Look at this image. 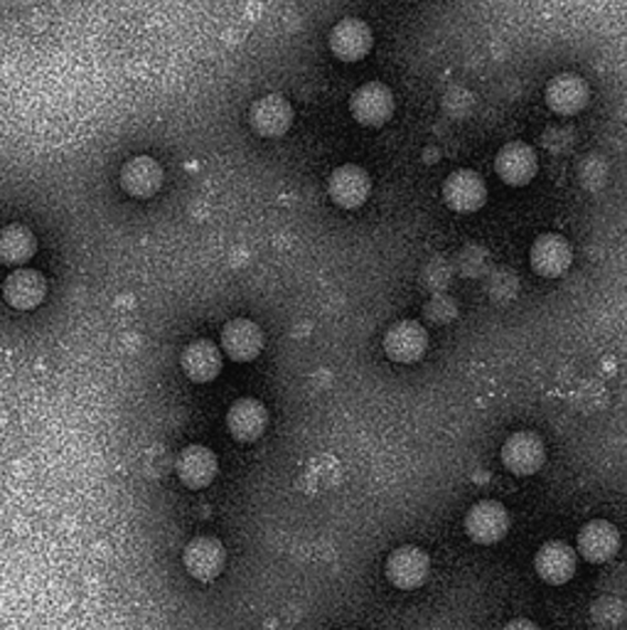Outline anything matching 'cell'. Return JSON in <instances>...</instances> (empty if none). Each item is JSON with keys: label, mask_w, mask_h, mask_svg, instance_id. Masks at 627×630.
<instances>
[{"label": "cell", "mask_w": 627, "mask_h": 630, "mask_svg": "<svg viewBox=\"0 0 627 630\" xmlns=\"http://www.w3.org/2000/svg\"><path fill=\"white\" fill-rule=\"evenodd\" d=\"M394 94L387 84L367 82L349 96V114L365 128H379L394 116Z\"/></svg>", "instance_id": "cell-1"}, {"label": "cell", "mask_w": 627, "mask_h": 630, "mask_svg": "<svg viewBox=\"0 0 627 630\" xmlns=\"http://www.w3.org/2000/svg\"><path fill=\"white\" fill-rule=\"evenodd\" d=\"M325 190L330 200L337 207L357 209L365 205L367 197L372 195V178L365 168H359L355 163L337 165V168L330 173Z\"/></svg>", "instance_id": "cell-2"}, {"label": "cell", "mask_w": 627, "mask_h": 630, "mask_svg": "<svg viewBox=\"0 0 627 630\" xmlns=\"http://www.w3.org/2000/svg\"><path fill=\"white\" fill-rule=\"evenodd\" d=\"M544 102L556 116H576L591 102V86L581 74L561 72L554 80H548L544 90Z\"/></svg>", "instance_id": "cell-3"}, {"label": "cell", "mask_w": 627, "mask_h": 630, "mask_svg": "<svg viewBox=\"0 0 627 630\" xmlns=\"http://www.w3.org/2000/svg\"><path fill=\"white\" fill-rule=\"evenodd\" d=\"M384 571H387V579L391 586L401 591H411L424 586L428 579V571H431V559H428L426 551L421 547L404 545L396 547L384 564Z\"/></svg>", "instance_id": "cell-4"}, {"label": "cell", "mask_w": 627, "mask_h": 630, "mask_svg": "<svg viewBox=\"0 0 627 630\" xmlns=\"http://www.w3.org/2000/svg\"><path fill=\"white\" fill-rule=\"evenodd\" d=\"M466 533L478 545H498L510 533V513L502 503L482 500L476 503L466 515Z\"/></svg>", "instance_id": "cell-5"}, {"label": "cell", "mask_w": 627, "mask_h": 630, "mask_svg": "<svg viewBox=\"0 0 627 630\" xmlns=\"http://www.w3.org/2000/svg\"><path fill=\"white\" fill-rule=\"evenodd\" d=\"M327 48L339 62L365 60L374 48L372 28L359 18H345L333 25L327 35Z\"/></svg>", "instance_id": "cell-6"}, {"label": "cell", "mask_w": 627, "mask_h": 630, "mask_svg": "<svg viewBox=\"0 0 627 630\" xmlns=\"http://www.w3.org/2000/svg\"><path fill=\"white\" fill-rule=\"evenodd\" d=\"M502 463L514 475H534L546 461L544 441L534 431H516L502 444Z\"/></svg>", "instance_id": "cell-7"}, {"label": "cell", "mask_w": 627, "mask_h": 630, "mask_svg": "<svg viewBox=\"0 0 627 630\" xmlns=\"http://www.w3.org/2000/svg\"><path fill=\"white\" fill-rule=\"evenodd\" d=\"M443 203L458 215H472L488 203V185L476 171H456L443 183Z\"/></svg>", "instance_id": "cell-8"}, {"label": "cell", "mask_w": 627, "mask_h": 630, "mask_svg": "<svg viewBox=\"0 0 627 630\" xmlns=\"http://www.w3.org/2000/svg\"><path fill=\"white\" fill-rule=\"evenodd\" d=\"M249 124L261 138H281L293 126V106L281 94H267L251 104Z\"/></svg>", "instance_id": "cell-9"}, {"label": "cell", "mask_w": 627, "mask_h": 630, "mask_svg": "<svg viewBox=\"0 0 627 630\" xmlns=\"http://www.w3.org/2000/svg\"><path fill=\"white\" fill-rule=\"evenodd\" d=\"M494 173L510 187L530 185L539 173V158L534 148L522 141H512L508 146H502L498 151V158H494Z\"/></svg>", "instance_id": "cell-10"}, {"label": "cell", "mask_w": 627, "mask_h": 630, "mask_svg": "<svg viewBox=\"0 0 627 630\" xmlns=\"http://www.w3.org/2000/svg\"><path fill=\"white\" fill-rule=\"evenodd\" d=\"M187 574L197 581H215L227 567V549L217 537H195L182 551Z\"/></svg>", "instance_id": "cell-11"}, {"label": "cell", "mask_w": 627, "mask_h": 630, "mask_svg": "<svg viewBox=\"0 0 627 630\" xmlns=\"http://www.w3.org/2000/svg\"><path fill=\"white\" fill-rule=\"evenodd\" d=\"M428 333L418 320H399L384 333V352L391 362L411 364L424 358Z\"/></svg>", "instance_id": "cell-12"}, {"label": "cell", "mask_w": 627, "mask_h": 630, "mask_svg": "<svg viewBox=\"0 0 627 630\" xmlns=\"http://www.w3.org/2000/svg\"><path fill=\"white\" fill-rule=\"evenodd\" d=\"M48 296V281L45 276L35 269L18 267L10 271L3 281V298L8 306H13L15 311H35L38 306L45 303Z\"/></svg>", "instance_id": "cell-13"}, {"label": "cell", "mask_w": 627, "mask_h": 630, "mask_svg": "<svg viewBox=\"0 0 627 630\" xmlns=\"http://www.w3.org/2000/svg\"><path fill=\"white\" fill-rule=\"evenodd\" d=\"M219 471V461L212 448L202 444H190L178 453L175 461V473H178L180 483H185L190 490H205L207 485H212Z\"/></svg>", "instance_id": "cell-14"}, {"label": "cell", "mask_w": 627, "mask_h": 630, "mask_svg": "<svg viewBox=\"0 0 627 630\" xmlns=\"http://www.w3.org/2000/svg\"><path fill=\"white\" fill-rule=\"evenodd\" d=\"M574 261V249H571L568 239L561 235H542L534 239L530 249V264L534 273L544 276V279H558L571 269Z\"/></svg>", "instance_id": "cell-15"}, {"label": "cell", "mask_w": 627, "mask_h": 630, "mask_svg": "<svg viewBox=\"0 0 627 630\" xmlns=\"http://www.w3.org/2000/svg\"><path fill=\"white\" fill-rule=\"evenodd\" d=\"M620 551V533L608 519H591L578 533V555L591 564L610 561Z\"/></svg>", "instance_id": "cell-16"}, {"label": "cell", "mask_w": 627, "mask_h": 630, "mask_svg": "<svg viewBox=\"0 0 627 630\" xmlns=\"http://www.w3.org/2000/svg\"><path fill=\"white\" fill-rule=\"evenodd\" d=\"M578 567V555L574 547H568L566 541H546V545L536 551L534 569L542 581L561 586L574 579Z\"/></svg>", "instance_id": "cell-17"}, {"label": "cell", "mask_w": 627, "mask_h": 630, "mask_svg": "<svg viewBox=\"0 0 627 630\" xmlns=\"http://www.w3.org/2000/svg\"><path fill=\"white\" fill-rule=\"evenodd\" d=\"M269 426V412L259 400H237L227 412V428L241 444H254L257 438L263 436Z\"/></svg>", "instance_id": "cell-18"}, {"label": "cell", "mask_w": 627, "mask_h": 630, "mask_svg": "<svg viewBox=\"0 0 627 630\" xmlns=\"http://www.w3.org/2000/svg\"><path fill=\"white\" fill-rule=\"evenodd\" d=\"M222 350L234 362H251L261 355L263 333L249 318H234L222 328Z\"/></svg>", "instance_id": "cell-19"}, {"label": "cell", "mask_w": 627, "mask_h": 630, "mask_svg": "<svg viewBox=\"0 0 627 630\" xmlns=\"http://www.w3.org/2000/svg\"><path fill=\"white\" fill-rule=\"evenodd\" d=\"M118 183L130 197L148 200V197H153L160 190L163 168L156 158L136 156L124 163V168H121V175H118Z\"/></svg>", "instance_id": "cell-20"}, {"label": "cell", "mask_w": 627, "mask_h": 630, "mask_svg": "<svg viewBox=\"0 0 627 630\" xmlns=\"http://www.w3.org/2000/svg\"><path fill=\"white\" fill-rule=\"evenodd\" d=\"M180 368L187 374V380L197 384L212 382L222 372V350L212 340H195L182 350Z\"/></svg>", "instance_id": "cell-21"}, {"label": "cell", "mask_w": 627, "mask_h": 630, "mask_svg": "<svg viewBox=\"0 0 627 630\" xmlns=\"http://www.w3.org/2000/svg\"><path fill=\"white\" fill-rule=\"evenodd\" d=\"M38 239L25 225H8L0 229V264L6 267H25L35 257Z\"/></svg>", "instance_id": "cell-22"}, {"label": "cell", "mask_w": 627, "mask_h": 630, "mask_svg": "<svg viewBox=\"0 0 627 630\" xmlns=\"http://www.w3.org/2000/svg\"><path fill=\"white\" fill-rule=\"evenodd\" d=\"M339 481H343V466H339V461L330 456V453H317V456L305 463L303 483L311 493L333 490L337 488Z\"/></svg>", "instance_id": "cell-23"}, {"label": "cell", "mask_w": 627, "mask_h": 630, "mask_svg": "<svg viewBox=\"0 0 627 630\" xmlns=\"http://www.w3.org/2000/svg\"><path fill=\"white\" fill-rule=\"evenodd\" d=\"M571 404L576 412L583 414H596L608 406V390L596 380H583L576 384V390L571 392Z\"/></svg>", "instance_id": "cell-24"}, {"label": "cell", "mask_w": 627, "mask_h": 630, "mask_svg": "<svg viewBox=\"0 0 627 630\" xmlns=\"http://www.w3.org/2000/svg\"><path fill=\"white\" fill-rule=\"evenodd\" d=\"M591 618L598 628H618L625 618V603L613 596H603L591 608Z\"/></svg>", "instance_id": "cell-25"}, {"label": "cell", "mask_w": 627, "mask_h": 630, "mask_svg": "<svg viewBox=\"0 0 627 630\" xmlns=\"http://www.w3.org/2000/svg\"><path fill=\"white\" fill-rule=\"evenodd\" d=\"M502 630H542V628L530 621V618H514V621H510Z\"/></svg>", "instance_id": "cell-26"}, {"label": "cell", "mask_w": 627, "mask_h": 630, "mask_svg": "<svg viewBox=\"0 0 627 630\" xmlns=\"http://www.w3.org/2000/svg\"><path fill=\"white\" fill-rule=\"evenodd\" d=\"M349 630H352V628H349Z\"/></svg>", "instance_id": "cell-27"}]
</instances>
